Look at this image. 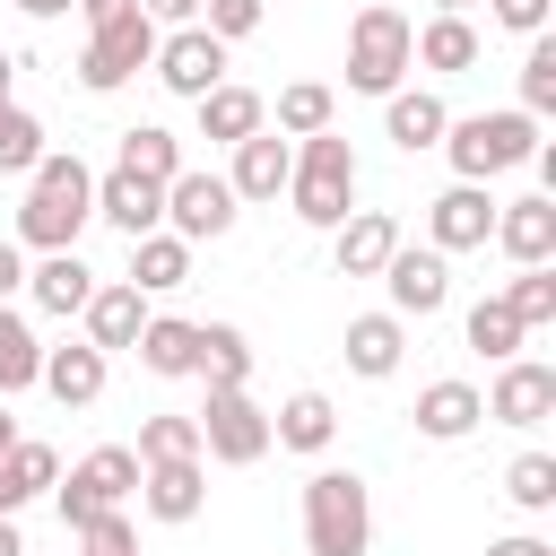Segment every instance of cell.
Segmentation results:
<instances>
[{
	"label": "cell",
	"instance_id": "obj_1",
	"mask_svg": "<svg viewBox=\"0 0 556 556\" xmlns=\"http://www.w3.org/2000/svg\"><path fill=\"white\" fill-rule=\"evenodd\" d=\"M96 217V174L78 148H43L35 174H26V200H17V252H78V226Z\"/></svg>",
	"mask_w": 556,
	"mask_h": 556
},
{
	"label": "cell",
	"instance_id": "obj_2",
	"mask_svg": "<svg viewBox=\"0 0 556 556\" xmlns=\"http://www.w3.org/2000/svg\"><path fill=\"white\" fill-rule=\"evenodd\" d=\"M443 156H452V174H460V182H495V174H513V165H530V156H539V122H530L521 104L460 113V122H443Z\"/></svg>",
	"mask_w": 556,
	"mask_h": 556
},
{
	"label": "cell",
	"instance_id": "obj_3",
	"mask_svg": "<svg viewBox=\"0 0 556 556\" xmlns=\"http://www.w3.org/2000/svg\"><path fill=\"white\" fill-rule=\"evenodd\" d=\"M374 547V486L356 469L304 478V556H365Z\"/></svg>",
	"mask_w": 556,
	"mask_h": 556
},
{
	"label": "cell",
	"instance_id": "obj_4",
	"mask_svg": "<svg viewBox=\"0 0 556 556\" xmlns=\"http://www.w3.org/2000/svg\"><path fill=\"white\" fill-rule=\"evenodd\" d=\"M287 208H295L304 226H321V235L356 208V148H348L339 130L295 139V165H287Z\"/></svg>",
	"mask_w": 556,
	"mask_h": 556
},
{
	"label": "cell",
	"instance_id": "obj_5",
	"mask_svg": "<svg viewBox=\"0 0 556 556\" xmlns=\"http://www.w3.org/2000/svg\"><path fill=\"white\" fill-rule=\"evenodd\" d=\"M408 17L391 9V0H374V9H356V26H348V87L356 96H391L400 78H408Z\"/></svg>",
	"mask_w": 556,
	"mask_h": 556
},
{
	"label": "cell",
	"instance_id": "obj_6",
	"mask_svg": "<svg viewBox=\"0 0 556 556\" xmlns=\"http://www.w3.org/2000/svg\"><path fill=\"white\" fill-rule=\"evenodd\" d=\"M191 426H200V460H217V469H252L269 452V408L252 391H208Z\"/></svg>",
	"mask_w": 556,
	"mask_h": 556
},
{
	"label": "cell",
	"instance_id": "obj_7",
	"mask_svg": "<svg viewBox=\"0 0 556 556\" xmlns=\"http://www.w3.org/2000/svg\"><path fill=\"white\" fill-rule=\"evenodd\" d=\"M130 495H139V452H130V443H96V452L70 469V486H61V521L87 530L96 513H122Z\"/></svg>",
	"mask_w": 556,
	"mask_h": 556
},
{
	"label": "cell",
	"instance_id": "obj_8",
	"mask_svg": "<svg viewBox=\"0 0 556 556\" xmlns=\"http://www.w3.org/2000/svg\"><path fill=\"white\" fill-rule=\"evenodd\" d=\"M148 61H156V26H148V9H130V17H113V26L87 35V52H78V87H87V96H113V87H130Z\"/></svg>",
	"mask_w": 556,
	"mask_h": 556
},
{
	"label": "cell",
	"instance_id": "obj_9",
	"mask_svg": "<svg viewBox=\"0 0 556 556\" xmlns=\"http://www.w3.org/2000/svg\"><path fill=\"white\" fill-rule=\"evenodd\" d=\"M235 217H243V200L226 191V174H208V165H182V174L165 182V235H182V243H217Z\"/></svg>",
	"mask_w": 556,
	"mask_h": 556
},
{
	"label": "cell",
	"instance_id": "obj_10",
	"mask_svg": "<svg viewBox=\"0 0 556 556\" xmlns=\"http://www.w3.org/2000/svg\"><path fill=\"white\" fill-rule=\"evenodd\" d=\"M148 70L165 78V96L200 104L208 87H226V43H217L208 26H174V35H156V61H148Z\"/></svg>",
	"mask_w": 556,
	"mask_h": 556
},
{
	"label": "cell",
	"instance_id": "obj_11",
	"mask_svg": "<svg viewBox=\"0 0 556 556\" xmlns=\"http://www.w3.org/2000/svg\"><path fill=\"white\" fill-rule=\"evenodd\" d=\"M486 235H495V191L486 182H452V191L426 200V243L434 252H478Z\"/></svg>",
	"mask_w": 556,
	"mask_h": 556
},
{
	"label": "cell",
	"instance_id": "obj_12",
	"mask_svg": "<svg viewBox=\"0 0 556 556\" xmlns=\"http://www.w3.org/2000/svg\"><path fill=\"white\" fill-rule=\"evenodd\" d=\"M382 287H391V313H400V321H426V313H443V304H452V269H443V252H434V243H426V252H417V243H400V252L382 261Z\"/></svg>",
	"mask_w": 556,
	"mask_h": 556
},
{
	"label": "cell",
	"instance_id": "obj_13",
	"mask_svg": "<svg viewBox=\"0 0 556 556\" xmlns=\"http://www.w3.org/2000/svg\"><path fill=\"white\" fill-rule=\"evenodd\" d=\"M486 243H504L513 269H547V261H556V200H547V191L495 200V235H486Z\"/></svg>",
	"mask_w": 556,
	"mask_h": 556
},
{
	"label": "cell",
	"instance_id": "obj_14",
	"mask_svg": "<svg viewBox=\"0 0 556 556\" xmlns=\"http://www.w3.org/2000/svg\"><path fill=\"white\" fill-rule=\"evenodd\" d=\"M391 252H400V217H391V208H348V217L330 226V261H339V278H382Z\"/></svg>",
	"mask_w": 556,
	"mask_h": 556
},
{
	"label": "cell",
	"instance_id": "obj_15",
	"mask_svg": "<svg viewBox=\"0 0 556 556\" xmlns=\"http://www.w3.org/2000/svg\"><path fill=\"white\" fill-rule=\"evenodd\" d=\"M478 400H486L495 426H539V417H556V365L513 356V365L495 374V391H478Z\"/></svg>",
	"mask_w": 556,
	"mask_h": 556
},
{
	"label": "cell",
	"instance_id": "obj_16",
	"mask_svg": "<svg viewBox=\"0 0 556 556\" xmlns=\"http://www.w3.org/2000/svg\"><path fill=\"white\" fill-rule=\"evenodd\" d=\"M443 122H452V104H443L434 87H391V96H382V139H391L400 156L443 148Z\"/></svg>",
	"mask_w": 556,
	"mask_h": 556
},
{
	"label": "cell",
	"instance_id": "obj_17",
	"mask_svg": "<svg viewBox=\"0 0 556 556\" xmlns=\"http://www.w3.org/2000/svg\"><path fill=\"white\" fill-rule=\"evenodd\" d=\"M87 348L96 356H113V348H139V330H148V295L130 287V278H104L96 295H87Z\"/></svg>",
	"mask_w": 556,
	"mask_h": 556
},
{
	"label": "cell",
	"instance_id": "obj_18",
	"mask_svg": "<svg viewBox=\"0 0 556 556\" xmlns=\"http://www.w3.org/2000/svg\"><path fill=\"white\" fill-rule=\"evenodd\" d=\"M96 217H104L113 235H130V243H139V235H156V226H165V191L113 165V174H96Z\"/></svg>",
	"mask_w": 556,
	"mask_h": 556
},
{
	"label": "cell",
	"instance_id": "obj_19",
	"mask_svg": "<svg viewBox=\"0 0 556 556\" xmlns=\"http://www.w3.org/2000/svg\"><path fill=\"white\" fill-rule=\"evenodd\" d=\"M139 504H148L156 521H200V504H208V460H148V469H139Z\"/></svg>",
	"mask_w": 556,
	"mask_h": 556
},
{
	"label": "cell",
	"instance_id": "obj_20",
	"mask_svg": "<svg viewBox=\"0 0 556 556\" xmlns=\"http://www.w3.org/2000/svg\"><path fill=\"white\" fill-rule=\"evenodd\" d=\"M287 165H295V139L252 130V139L235 148V165H226V191H235V200H278V191H287Z\"/></svg>",
	"mask_w": 556,
	"mask_h": 556
},
{
	"label": "cell",
	"instance_id": "obj_21",
	"mask_svg": "<svg viewBox=\"0 0 556 556\" xmlns=\"http://www.w3.org/2000/svg\"><path fill=\"white\" fill-rule=\"evenodd\" d=\"M339 356H348V374L382 382V374H400V356H408V321H400V313H356L348 339H339Z\"/></svg>",
	"mask_w": 556,
	"mask_h": 556
},
{
	"label": "cell",
	"instance_id": "obj_22",
	"mask_svg": "<svg viewBox=\"0 0 556 556\" xmlns=\"http://www.w3.org/2000/svg\"><path fill=\"white\" fill-rule=\"evenodd\" d=\"M43 486H61V452H52V443H35V434H17V443L0 452V521H17Z\"/></svg>",
	"mask_w": 556,
	"mask_h": 556
},
{
	"label": "cell",
	"instance_id": "obj_23",
	"mask_svg": "<svg viewBox=\"0 0 556 556\" xmlns=\"http://www.w3.org/2000/svg\"><path fill=\"white\" fill-rule=\"evenodd\" d=\"M104 365H113V356H96L87 339H70V348H43V374H35V382H43L61 408H96V400H104Z\"/></svg>",
	"mask_w": 556,
	"mask_h": 556
},
{
	"label": "cell",
	"instance_id": "obj_24",
	"mask_svg": "<svg viewBox=\"0 0 556 556\" xmlns=\"http://www.w3.org/2000/svg\"><path fill=\"white\" fill-rule=\"evenodd\" d=\"M96 287H104V278H96L78 252H43V261L26 269V295H35L43 313H61V321H70V313H87V295H96Z\"/></svg>",
	"mask_w": 556,
	"mask_h": 556
},
{
	"label": "cell",
	"instance_id": "obj_25",
	"mask_svg": "<svg viewBox=\"0 0 556 556\" xmlns=\"http://www.w3.org/2000/svg\"><path fill=\"white\" fill-rule=\"evenodd\" d=\"M252 130H269V104H261L252 87H235V78H226V87H208V96H200V139L243 148Z\"/></svg>",
	"mask_w": 556,
	"mask_h": 556
},
{
	"label": "cell",
	"instance_id": "obj_26",
	"mask_svg": "<svg viewBox=\"0 0 556 556\" xmlns=\"http://www.w3.org/2000/svg\"><path fill=\"white\" fill-rule=\"evenodd\" d=\"M478 417H486L478 382H426V391H417V434H426V443H460Z\"/></svg>",
	"mask_w": 556,
	"mask_h": 556
},
{
	"label": "cell",
	"instance_id": "obj_27",
	"mask_svg": "<svg viewBox=\"0 0 556 556\" xmlns=\"http://www.w3.org/2000/svg\"><path fill=\"white\" fill-rule=\"evenodd\" d=\"M191 374H200L208 391H243V382H252V339H243L235 321H200V356H191Z\"/></svg>",
	"mask_w": 556,
	"mask_h": 556
},
{
	"label": "cell",
	"instance_id": "obj_28",
	"mask_svg": "<svg viewBox=\"0 0 556 556\" xmlns=\"http://www.w3.org/2000/svg\"><path fill=\"white\" fill-rule=\"evenodd\" d=\"M330 434H339V408H330L321 391H295V400H278V417H269V443H278V452H330Z\"/></svg>",
	"mask_w": 556,
	"mask_h": 556
},
{
	"label": "cell",
	"instance_id": "obj_29",
	"mask_svg": "<svg viewBox=\"0 0 556 556\" xmlns=\"http://www.w3.org/2000/svg\"><path fill=\"white\" fill-rule=\"evenodd\" d=\"M469 61H478V26H469V17H426V26L408 35V70H443V78H452V70H469Z\"/></svg>",
	"mask_w": 556,
	"mask_h": 556
},
{
	"label": "cell",
	"instance_id": "obj_30",
	"mask_svg": "<svg viewBox=\"0 0 556 556\" xmlns=\"http://www.w3.org/2000/svg\"><path fill=\"white\" fill-rule=\"evenodd\" d=\"M182 278H191V243H182V235L156 226V235L130 243V287H139V295H174Z\"/></svg>",
	"mask_w": 556,
	"mask_h": 556
},
{
	"label": "cell",
	"instance_id": "obj_31",
	"mask_svg": "<svg viewBox=\"0 0 556 556\" xmlns=\"http://www.w3.org/2000/svg\"><path fill=\"white\" fill-rule=\"evenodd\" d=\"M191 356H200V321H182V313H148V330H139V365L165 374V382H182Z\"/></svg>",
	"mask_w": 556,
	"mask_h": 556
},
{
	"label": "cell",
	"instance_id": "obj_32",
	"mask_svg": "<svg viewBox=\"0 0 556 556\" xmlns=\"http://www.w3.org/2000/svg\"><path fill=\"white\" fill-rule=\"evenodd\" d=\"M122 174H139V182L165 191V182L182 174V139H174L165 122H130V130H122Z\"/></svg>",
	"mask_w": 556,
	"mask_h": 556
},
{
	"label": "cell",
	"instance_id": "obj_33",
	"mask_svg": "<svg viewBox=\"0 0 556 556\" xmlns=\"http://www.w3.org/2000/svg\"><path fill=\"white\" fill-rule=\"evenodd\" d=\"M460 330H469V348H478L486 365H513V356H521V339H530V330L513 321V304H504V295H478Z\"/></svg>",
	"mask_w": 556,
	"mask_h": 556
},
{
	"label": "cell",
	"instance_id": "obj_34",
	"mask_svg": "<svg viewBox=\"0 0 556 556\" xmlns=\"http://www.w3.org/2000/svg\"><path fill=\"white\" fill-rule=\"evenodd\" d=\"M35 374H43V339H35L26 313L0 304V400H9V391H35Z\"/></svg>",
	"mask_w": 556,
	"mask_h": 556
},
{
	"label": "cell",
	"instance_id": "obj_35",
	"mask_svg": "<svg viewBox=\"0 0 556 556\" xmlns=\"http://www.w3.org/2000/svg\"><path fill=\"white\" fill-rule=\"evenodd\" d=\"M330 113H339V96L321 78H287L278 87V139H313V130H330Z\"/></svg>",
	"mask_w": 556,
	"mask_h": 556
},
{
	"label": "cell",
	"instance_id": "obj_36",
	"mask_svg": "<svg viewBox=\"0 0 556 556\" xmlns=\"http://www.w3.org/2000/svg\"><path fill=\"white\" fill-rule=\"evenodd\" d=\"M130 452H139V469L148 460H200V426L182 408H156V417H139V443Z\"/></svg>",
	"mask_w": 556,
	"mask_h": 556
},
{
	"label": "cell",
	"instance_id": "obj_37",
	"mask_svg": "<svg viewBox=\"0 0 556 556\" xmlns=\"http://www.w3.org/2000/svg\"><path fill=\"white\" fill-rule=\"evenodd\" d=\"M35 156H43V122L9 96L0 104V174H35Z\"/></svg>",
	"mask_w": 556,
	"mask_h": 556
},
{
	"label": "cell",
	"instance_id": "obj_38",
	"mask_svg": "<svg viewBox=\"0 0 556 556\" xmlns=\"http://www.w3.org/2000/svg\"><path fill=\"white\" fill-rule=\"evenodd\" d=\"M521 113L530 122L556 113V35H530V52H521Z\"/></svg>",
	"mask_w": 556,
	"mask_h": 556
},
{
	"label": "cell",
	"instance_id": "obj_39",
	"mask_svg": "<svg viewBox=\"0 0 556 556\" xmlns=\"http://www.w3.org/2000/svg\"><path fill=\"white\" fill-rule=\"evenodd\" d=\"M504 495H513L521 513H547V504H556V452H521V460L504 469Z\"/></svg>",
	"mask_w": 556,
	"mask_h": 556
},
{
	"label": "cell",
	"instance_id": "obj_40",
	"mask_svg": "<svg viewBox=\"0 0 556 556\" xmlns=\"http://www.w3.org/2000/svg\"><path fill=\"white\" fill-rule=\"evenodd\" d=\"M504 304H513L521 330H547V321H556V269H521V278L504 287Z\"/></svg>",
	"mask_w": 556,
	"mask_h": 556
},
{
	"label": "cell",
	"instance_id": "obj_41",
	"mask_svg": "<svg viewBox=\"0 0 556 556\" xmlns=\"http://www.w3.org/2000/svg\"><path fill=\"white\" fill-rule=\"evenodd\" d=\"M261 17H269V0H200V26H208L217 43H243V35H261Z\"/></svg>",
	"mask_w": 556,
	"mask_h": 556
},
{
	"label": "cell",
	"instance_id": "obj_42",
	"mask_svg": "<svg viewBox=\"0 0 556 556\" xmlns=\"http://www.w3.org/2000/svg\"><path fill=\"white\" fill-rule=\"evenodd\" d=\"M78 547H87V556H139V521H130V513H96V521L78 530Z\"/></svg>",
	"mask_w": 556,
	"mask_h": 556
},
{
	"label": "cell",
	"instance_id": "obj_43",
	"mask_svg": "<svg viewBox=\"0 0 556 556\" xmlns=\"http://www.w3.org/2000/svg\"><path fill=\"white\" fill-rule=\"evenodd\" d=\"M547 9H556V0H486V17H495L504 35H547Z\"/></svg>",
	"mask_w": 556,
	"mask_h": 556
},
{
	"label": "cell",
	"instance_id": "obj_44",
	"mask_svg": "<svg viewBox=\"0 0 556 556\" xmlns=\"http://www.w3.org/2000/svg\"><path fill=\"white\" fill-rule=\"evenodd\" d=\"M148 26H200V0H139Z\"/></svg>",
	"mask_w": 556,
	"mask_h": 556
},
{
	"label": "cell",
	"instance_id": "obj_45",
	"mask_svg": "<svg viewBox=\"0 0 556 556\" xmlns=\"http://www.w3.org/2000/svg\"><path fill=\"white\" fill-rule=\"evenodd\" d=\"M17 287H26V252H17V243H9V235H0V304H9V295H17Z\"/></svg>",
	"mask_w": 556,
	"mask_h": 556
},
{
	"label": "cell",
	"instance_id": "obj_46",
	"mask_svg": "<svg viewBox=\"0 0 556 556\" xmlns=\"http://www.w3.org/2000/svg\"><path fill=\"white\" fill-rule=\"evenodd\" d=\"M130 9H139V0H78V17H87V35H96V26H113V17H130Z\"/></svg>",
	"mask_w": 556,
	"mask_h": 556
},
{
	"label": "cell",
	"instance_id": "obj_47",
	"mask_svg": "<svg viewBox=\"0 0 556 556\" xmlns=\"http://www.w3.org/2000/svg\"><path fill=\"white\" fill-rule=\"evenodd\" d=\"M486 556H556V547L530 539V530H513V539H486Z\"/></svg>",
	"mask_w": 556,
	"mask_h": 556
},
{
	"label": "cell",
	"instance_id": "obj_48",
	"mask_svg": "<svg viewBox=\"0 0 556 556\" xmlns=\"http://www.w3.org/2000/svg\"><path fill=\"white\" fill-rule=\"evenodd\" d=\"M17 9H26V17H70L78 0H17Z\"/></svg>",
	"mask_w": 556,
	"mask_h": 556
},
{
	"label": "cell",
	"instance_id": "obj_49",
	"mask_svg": "<svg viewBox=\"0 0 556 556\" xmlns=\"http://www.w3.org/2000/svg\"><path fill=\"white\" fill-rule=\"evenodd\" d=\"M9 87H17V52L0 43V104H9Z\"/></svg>",
	"mask_w": 556,
	"mask_h": 556
},
{
	"label": "cell",
	"instance_id": "obj_50",
	"mask_svg": "<svg viewBox=\"0 0 556 556\" xmlns=\"http://www.w3.org/2000/svg\"><path fill=\"white\" fill-rule=\"evenodd\" d=\"M0 556H26V539H17V521H0Z\"/></svg>",
	"mask_w": 556,
	"mask_h": 556
},
{
	"label": "cell",
	"instance_id": "obj_51",
	"mask_svg": "<svg viewBox=\"0 0 556 556\" xmlns=\"http://www.w3.org/2000/svg\"><path fill=\"white\" fill-rule=\"evenodd\" d=\"M9 443H17V417H9V408H0V452H9Z\"/></svg>",
	"mask_w": 556,
	"mask_h": 556
},
{
	"label": "cell",
	"instance_id": "obj_52",
	"mask_svg": "<svg viewBox=\"0 0 556 556\" xmlns=\"http://www.w3.org/2000/svg\"><path fill=\"white\" fill-rule=\"evenodd\" d=\"M434 17H469V0H434Z\"/></svg>",
	"mask_w": 556,
	"mask_h": 556
}]
</instances>
